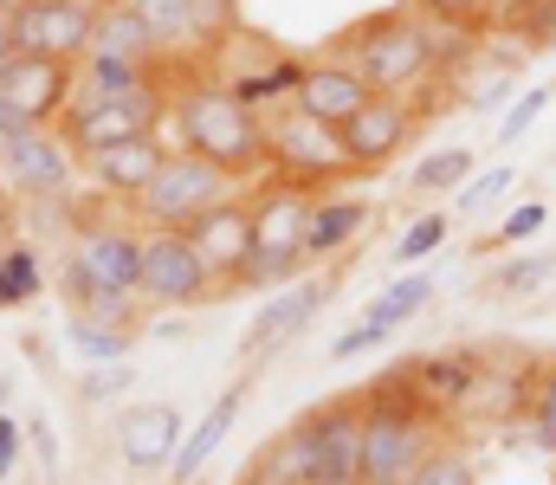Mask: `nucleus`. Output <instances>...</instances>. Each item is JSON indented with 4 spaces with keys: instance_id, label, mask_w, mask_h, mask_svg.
Masks as SVG:
<instances>
[{
    "instance_id": "a19ab883",
    "label": "nucleus",
    "mask_w": 556,
    "mask_h": 485,
    "mask_svg": "<svg viewBox=\"0 0 556 485\" xmlns=\"http://www.w3.org/2000/svg\"><path fill=\"white\" fill-rule=\"evenodd\" d=\"M505 188H511V168L498 162V168H485V175H472V181H466V188H459L453 201H459V214H479V207H492V201H498Z\"/></svg>"
},
{
    "instance_id": "c9c22d12",
    "label": "nucleus",
    "mask_w": 556,
    "mask_h": 485,
    "mask_svg": "<svg viewBox=\"0 0 556 485\" xmlns=\"http://www.w3.org/2000/svg\"><path fill=\"white\" fill-rule=\"evenodd\" d=\"M556 272V259H511L492 272V298H518V292H538L544 279Z\"/></svg>"
},
{
    "instance_id": "7c9ffc66",
    "label": "nucleus",
    "mask_w": 556,
    "mask_h": 485,
    "mask_svg": "<svg viewBox=\"0 0 556 485\" xmlns=\"http://www.w3.org/2000/svg\"><path fill=\"white\" fill-rule=\"evenodd\" d=\"M46 292V272H39V253L33 246H7L0 253V311H20Z\"/></svg>"
},
{
    "instance_id": "a18cd8bd",
    "label": "nucleus",
    "mask_w": 556,
    "mask_h": 485,
    "mask_svg": "<svg viewBox=\"0 0 556 485\" xmlns=\"http://www.w3.org/2000/svg\"><path fill=\"white\" fill-rule=\"evenodd\" d=\"M33 447H39L46 467H59V447H52V427H46V421H33Z\"/></svg>"
},
{
    "instance_id": "a211bd4d",
    "label": "nucleus",
    "mask_w": 556,
    "mask_h": 485,
    "mask_svg": "<svg viewBox=\"0 0 556 485\" xmlns=\"http://www.w3.org/2000/svg\"><path fill=\"white\" fill-rule=\"evenodd\" d=\"M175 156L168 143H162V130L155 137H130V143H117V150H98V156H85L91 168V181L104 188V194H124V201H137L142 188L162 175V162Z\"/></svg>"
},
{
    "instance_id": "ea45409f",
    "label": "nucleus",
    "mask_w": 556,
    "mask_h": 485,
    "mask_svg": "<svg viewBox=\"0 0 556 485\" xmlns=\"http://www.w3.org/2000/svg\"><path fill=\"white\" fill-rule=\"evenodd\" d=\"M130 382H137L130 362H91V375L78 388H85V401H117V395H130Z\"/></svg>"
},
{
    "instance_id": "cd10ccee",
    "label": "nucleus",
    "mask_w": 556,
    "mask_h": 485,
    "mask_svg": "<svg viewBox=\"0 0 556 485\" xmlns=\"http://www.w3.org/2000/svg\"><path fill=\"white\" fill-rule=\"evenodd\" d=\"M304 266H311V259H304V246H260V240H253V253H247V266H240L233 292H273V285H291Z\"/></svg>"
},
{
    "instance_id": "bb28decb",
    "label": "nucleus",
    "mask_w": 556,
    "mask_h": 485,
    "mask_svg": "<svg viewBox=\"0 0 556 485\" xmlns=\"http://www.w3.org/2000/svg\"><path fill=\"white\" fill-rule=\"evenodd\" d=\"M408 7L453 39H485L498 26V0H408Z\"/></svg>"
},
{
    "instance_id": "b1692460",
    "label": "nucleus",
    "mask_w": 556,
    "mask_h": 485,
    "mask_svg": "<svg viewBox=\"0 0 556 485\" xmlns=\"http://www.w3.org/2000/svg\"><path fill=\"white\" fill-rule=\"evenodd\" d=\"M91 52H111V59H137V65H162L168 52H162V39L142 26L137 13H130V0H117V7H104V20H98V39H91Z\"/></svg>"
},
{
    "instance_id": "37998d69",
    "label": "nucleus",
    "mask_w": 556,
    "mask_h": 485,
    "mask_svg": "<svg viewBox=\"0 0 556 485\" xmlns=\"http://www.w3.org/2000/svg\"><path fill=\"white\" fill-rule=\"evenodd\" d=\"M376 343H389V330H376V323H350L324 356H330V362H350V356H363V349H376Z\"/></svg>"
},
{
    "instance_id": "4c0bfd02",
    "label": "nucleus",
    "mask_w": 556,
    "mask_h": 485,
    "mask_svg": "<svg viewBox=\"0 0 556 485\" xmlns=\"http://www.w3.org/2000/svg\"><path fill=\"white\" fill-rule=\"evenodd\" d=\"M408 485H479V473H472V460H466L459 447H440V454H433Z\"/></svg>"
},
{
    "instance_id": "393cba45",
    "label": "nucleus",
    "mask_w": 556,
    "mask_h": 485,
    "mask_svg": "<svg viewBox=\"0 0 556 485\" xmlns=\"http://www.w3.org/2000/svg\"><path fill=\"white\" fill-rule=\"evenodd\" d=\"M227 39H240V0H188V52L201 65H214V52H227Z\"/></svg>"
},
{
    "instance_id": "7ed1b4c3",
    "label": "nucleus",
    "mask_w": 556,
    "mask_h": 485,
    "mask_svg": "<svg viewBox=\"0 0 556 485\" xmlns=\"http://www.w3.org/2000/svg\"><path fill=\"white\" fill-rule=\"evenodd\" d=\"M363 485H408L446 447V414L408 382L402 362L363 388Z\"/></svg>"
},
{
    "instance_id": "ddd939ff",
    "label": "nucleus",
    "mask_w": 556,
    "mask_h": 485,
    "mask_svg": "<svg viewBox=\"0 0 556 485\" xmlns=\"http://www.w3.org/2000/svg\"><path fill=\"white\" fill-rule=\"evenodd\" d=\"M137 272H142V233H130V227H85L72 259H65V279L111 285V292H137Z\"/></svg>"
},
{
    "instance_id": "473e14b6",
    "label": "nucleus",
    "mask_w": 556,
    "mask_h": 485,
    "mask_svg": "<svg viewBox=\"0 0 556 485\" xmlns=\"http://www.w3.org/2000/svg\"><path fill=\"white\" fill-rule=\"evenodd\" d=\"M130 13H137L155 39H162V52H168V59H181V52H188V0H130Z\"/></svg>"
},
{
    "instance_id": "1a4fd4ad",
    "label": "nucleus",
    "mask_w": 556,
    "mask_h": 485,
    "mask_svg": "<svg viewBox=\"0 0 556 485\" xmlns=\"http://www.w3.org/2000/svg\"><path fill=\"white\" fill-rule=\"evenodd\" d=\"M227 194H233V181H227L214 162H201V156H188V150H175V156L162 162V175L142 188L130 207H137L142 227H175V233H181L188 220H201V214H207L214 201H227Z\"/></svg>"
},
{
    "instance_id": "9b49d317",
    "label": "nucleus",
    "mask_w": 556,
    "mask_h": 485,
    "mask_svg": "<svg viewBox=\"0 0 556 485\" xmlns=\"http://www.w3.org/2000/svg\"><path fill=\"white\" fill-rule=\"evenodd\" d=\"M78 98V65L65 59H39V52H13L0 65V111H13L33 130H52Z\"/></svg>"
},
{
    "instance_id": "de8ad7c7",
    "label": "nucleus",
    "mask_w": 556,
    "mask_h": 485,
    "mask_svg": "<svg viewBox=\"0 0 556 485\" xmlns=\"http://www.w3.org/2000/svg\"><path fill=\"white\" fill-rule=\"evenodd\" d=\"M7 401H13V382H7V375H0V414H7Z\"/></svg>"
},
{
    "instance_id": "9d476101",
    "label": "nucleus",
    "mask_w": 556,
    "mask_h": 485,
    "mask_svg": "<svg viewBox=\"0 0 556 485\" xmlns=\"http://www.w3.org/2000/svg\"><path fill=\"white\" fill-rule=\"evenodd\" d=\"M440 85V78H433ZM427 91V85H420ZM433 117V104H420L415 91H395V98H369L350 124H343V156L356 162V175H376L402 156L420 137V124Z\"/></svg>"
},
{
    "instance_id": "e433bc0d",
    "label": "nucleus",
    "mask_w": 556,
    "mask_h": 485,
    "mask_svg": "<svg viewBox=\"0 0 556 485\" xmlns=\"http://www.w3.org/2000/svg\"><path fill=\"white\" fill-rule=\"evenodd\" d=\"M551 98H556V78H551V85H531V91H525V98L505 111V124H498V143H518V137H525V130H531V124L551 111Z\"/></svg>"
},
{
    "instance_id": "4468645a",
    "label": "nucleus",
    "mask_w": 556,
    "mask_h": 485,
    "mask_svg": "<svg viewBox=\"0 0 556 485\" xmlns=\"http://www.w3.org/2000/svg\"><path fill=\"white\" fill-rule=\"evenodd\" d=\"M117 454L130 473H168L181 454V414L168 401H137L117 414Z\"/></svg>"
},
{
    "instance_id": "f03ea898",
    "label": "nucleus",
    "mask_w": 556,
    "mask_h": 485,
    "mask_svg": "<svg viewBox=\"0 0 556 485\" xmlns=\"http://www.w3.org/2000/svg\"><path fill=\"white\" fill-rule=\"evenodd\" d=\"M168 130L175 150L214 162L227 181H247L266 168V130L260 111H247L207 65H181L175 59V91H168Z\"/></svg>"
},
{
    "instance_id": "2f4dec72",
    "label": "nucleus",
    "mask_w": 556,
    "mask_h": 485,
    "mask_svg": "<svg viewBox=\"0 0 556 485\" xmlns=\"http://www.w3.org/2000/svg\"><path fill=\"white\" fill-rule=\"evenodd\" d=\"M415 194H459L472 181V150H433V156L415 162Z\"/></svg>"
},
{
    "instance_id": "f3484780",
    "label": "nucleus",
    "mask_w": 556,
    "mask_h": 485,
    "mask_svg": "<svg viewBox=\"0 0 556 485\" xmlns=\"http://www.w3.org/2000/svg\"><path fill=\"white\" fill-rule=\"evenodd\" d=\"M72 168H78V156L65 150L59 130H26V137L7 143V181L20 194H65L72 188Z\"/></svg>"
},
{
    "instance_id": "4be33fe9",
    "label": "nucleus",
    "mask_w": 556,
    "mask_h": 485,
    "mask_svg": "<svg viewBox=\"0 0 556 485\" xmlns=\"http://www.w3.org/2000/svg\"><path fill=\"white\" fill-rule=\"evenodd\" d=\"M369 227V201H317L311 207V227H304V259H337L343 246H356Z\"/></svg>"
},
{
    "instance_id": "a878e982",
    "label": "nucleus",
    "mask_w": 556,
    "mask_h": 485,
    "mask_svg": "<svg viewBox=\"0 0 556 485\" xmlns=\"http://www.w3.org/2000/svg\"><path fill=\"white\" fill-rule=\"evenodd\" d=\"M72 292V318H91V323H111V330H142V298L137 292H111V285H85V279H65Z\"/></svg>"
},
{
    "instance_id": "412c9836",
    "label": "nucleus",
    "mask_w": 556,
    "mask_h": 485,
    "mask_svg": "<svg viewBox=\"0 0 556 485\" xmlns=\"http://www.w3.org/2000/svg\"><path fill=\"white\" fill-rule=\"evenodd\" d=\"M240 408H247V388H227L207 414H201V427L181 441V454H175V467H168V485H188V480H201V467L220 454V441H227V427L240 421Z\"/></svg>"
},
{
    "instance_id": "09e8293b",
    "label": "nucleus",
    "mask_w": 556,
    "mask_h": 485,
    "mask_svg": "<svg viewBox=\"0 0 556 485\" xmlns=\"http://www.w3.org/2000/svg\"><path fill=\"white\" fill-rule=\"evenodd\" d=\"M0 207H7V181H0Z\"/></svg>"
},
{
    "instance_id": "8fccbe9b",
    "label": "nucleus",
    "mask_w": 556,
    "mask_h": 485,
    "mask_svg": "<svg viewBox=\"0 0 556 485\" xmlns=\"http://www.w3.org/2000/svg\"><path fill=\"white\" fill-rule=\"evenodd\" d=\"M104 7H117V0H104Z\"/></svg>"
},
{
    "instance_id": "423d86ee",
    "label": "nucleus",
    "mask_w": 556,
    "mask_h": 485,
    "mask_svg": "<svg viewBox=\"0 0 556 485\" xmlns=\"http://www.w3.org/2000/svg\"><path fill=\"white\" fill-rule=\"evenodd\" d=\"M363 388L330 395L298 414L304 454H311V485H363Z\"/></svg>"
},
{
    "instance_id": "6ab92c4d",
    "label": "nucleus",
    "mask_w": 556,
    "mask_h": 485,
    "mask_svg": "<svg viewBox=\"0 0 556 485\" xmlns=\"http://www.w3.org/2000/svg\"><path fill=\"white\" fill-rule=\"evenodd\" d=\"M402 369H408V382H415L440 414H459L472 401L479 375H485V356L479 349H440V356H420V362H402Z\"/></svg>"
},
{
    "instance_id": "6e6552de",
    "label": "nucleus",
    "mask_w": 556,
    "mask_h": 485,
    "mask_svg": "<svg viewBox=\"0 0 556 485\" xmlns=\"http://www.w3.org/2000/svg\"><path fill=\"white\" fill-rule=\"evenodd\" d=\"M214 292H220V285H214V272L201 266V253L188 246V233H175V227H149V233H142V272H137L142 305L194 311V305H207Z\"/></svg>"
},
{
    "instance_id": "39448f33",
    "label": "nucleus",
    "mask_w": 556,
    "mask_h": 485,
    "mask_svg": "<svg viewBox=\"0 0 556 485\" xmlns=\"http://www.w3.org/2000/svg\"><path fill=\"white\" fill-rule=\"evenodd\" d=\"M168 91L175 85H149V91H78L72 111L59 117V137L65 150L85 162L98 150H117L130 137H155L162 117H168Z\"/></svg>"
},
{
    "instance_id": "c85d7f7f",
    "label": "nucleus",
    "mask_w": 556,
    "mask_h": 485,
    "mask_svg": "<svg viewBox=\"0 0 556 485\" xmlns=\"http://www.w3.org/2000/svg\"><path fill=\"white\" fill-rule=\"evenodd\" d=\"M492 33H511L525 52H544V46H556V0H498Z\"/></svg>"
},
{
    "instance_id": "f8f14e48",
    "label": "nucleus",
    "mask_w": 556,
    "mask_h": 485,
    "mask_svg": "<svg viewBox=\"0 0 556 485\" xmlns=\"http://www.w3.org/2000/svg\"><path fill=\"white\" fill-rule=\"evenodd\" d=\"M181 233H188V246L201 253V266L214 272V285L233 292L240 266H247V253H253V201L227 194V201H214L201 220H188Z\"/></svg>"
},
{
    "instance_id": "c03bdc74",
    "label": "nucleus",
    "mask_w": 556,
    "mask_h": 485,
    "mask_svg": "<svg viewBox=\"0 0 556 485\" xmlns=\"http://www.w3.org/2000/svg\"><path fill=\"white\" fill-rule=\"evenodd\" d=\"M13 467H20V421H13V414H0V485H7Z\"/></svg>"
},
{
    "instance_id": "49530a36",
    "label": "nucleus",
    "mask_w": 556,
    "mask_h": 485,
    "mask_svg": "<svg viewBox=\"0 0 556 485\" xmlns=\"http://www.w3.org/2000/svg\"><path fill=\"white\" fill-rule=\"evenodd\" d=\"M13 59V33H7V0H0V65Z\"/></svg>"
},
{
    "instance_id": "2eb2a0df",
    "label": "nucleus",
    "mask_w": 556,
    "mask_h": 485,
    "mask_svg": "<svg viewBox=\"0 0 556 485\" xmlns=\"http://www.w3.org/2000/svg\"><path fill=\"white\" fill-rule=\"evenodd\" d=\"M337 298V279H298V285H285V298H266V311L247 323V336H240V356H273L285 336H298L304 323L317 318L324 305Z\"/></svg>"
},
{
    "instance_id": "72a5a7b5",
    "label": "nucleus",
    "mask_w": 556,
    "mask_h": 485,
    "mask_svg": "<svg viewBox=\"0 0 556 485\" xmlns=\"http://www.w3.org/2000/svg\"><path fill=\"white\" fill-rule=\"evenodd\" d=\"M65 336H72V349L85 356V362H124L130 356V330H111V323H91V318H72L65 323Z\"/></svg>"
},
{
    "instance_id": "f704fd0d",
    "label": "nucleus",
    "mask_w": 556,
    "mask_h": 485,
    "mask_svg": "<svg viewBox=\"0 0 556 485\" xmlns=\"http://www.w3.org/2000/svg\"><path fill=\"white\" fill-rule=\"evenodd\" d=\"M531 441L556 454V362H538V375H531Z\"/></svg>"
},
{
    "instance_id": "dca6fc26",
    "label": "nucleus",
    "mask_w": 556,
    "mask_h": 485,
    "mask_svg": "<svg viewBox=\"0 0 556 485\" xmlns=\"http://www.w3.org/2000/svg\"><path fill=\"white\" fill-rule=\"evenodd\" d=\"M369 98H376V91H369V85H363V78H356L343 59H324V52L304 65V85L291 91V104H298L304 117L330 124V130H343V124H350V117H356Z\"/></svg>"
},
{
    "instance_id": "aec40b11",
    "label": "nucleus",
    "mask_w": 556,
    "mask_h": 485,
    "mask_svg": "<svg viewBox=\"0 0 556 485\" xmlns=\"http://www.w3.org/2000/svg\"><path fill=\"white\" fill-rule=\"evenodd\" d=\"M324 194L311 188H291V181H273L260 201H253V240L260 246H304V227H311V207Z\"/></svg>"
},
{
    "instance_id": "f257e3e1",
    "label": "nucleus",
    "mask_w": 556,
    "mask_h": 485,
    "mask_svg": "<svg viewBox=\"0 0 556 485\" xmlns=\"http://www.w3.org/2000/svg\"><path fill=\"white\" fill-rule=\"evenodd\" d=\"M459 46H466V39L440 33L433 20H420L415 7L402 0V7H382V13H369V20H350V26L330 39L324 59H343L376 98H395V91H420V85L446 78V65L459 59Z\"/></svg>"
},
{
    "instance_id": "c756f323",
    "label": "nucleus",
    "mask_w": 556,
    "mask_h": 485,
    "mask_svg": "<svg viewBox=\"0 0 556 485\" xmlns=\"http://www.w3.org/2000/svg\"><path fill=\"white\" fill-rule=\"evenodd\" d=\"M427 298H433V279H427V272H408V279H395L382 298H369L363 323H376V330H389V336H395L408 318H420V305H427Z\"/></svg>"
},
{
    "instance_id": "79ce46f5",
    "label": "nucleus",
    "mask_w": 556,
    "mask_h": 485,
    "mask_svg": "<svg viewBox=\"0 0 556 485\" xmlns=\"http://www.w3.org/2000/svg\"><path fill=\"white\" fill-rule=\"evenodd\" d=\"M544 220H551V207H544V201H525V207H511V214H505V227H498V240H492V246H518V240H531Z\"/></svg>"
},
{
    "instance_id": "58836bf2",
    "label": "nucleus",
    "mask_w": 556,
    "mask_h": 485,
    "mask_svg": "<svg viewBox=\"0 0 556 485\" xmlns=\"http://www.w3.org/2000/svg\"><path fill=\"white\" fill-rule=\"evenodd\" d=\"M440 240H446V214H420L415 227L402 233V246H395V259H402V266H420L427 253H440Z\"/></svg>"
},
{
    "instance_id": "20e7f679",
    "label": "nucleus",
    "mask_w": 556,
    "mask_h": 485,
    "mask_svg": "<svg viewBox=\"0 0 556 485\" xmlns=\"http://www.w3.org/2000/svg\"><path fill=\"white\" fill-rule=\"evenodd\" d=\"M260 130H266V168H273V181H291V188L317 194V188H337V181L356 175V162L343 156V130L304 117L298 104L266 111Z\"/></svg>"
},
{
    "instance_id": "0eeeda50",
    "label": "nucleus",
    "mask_w": 556,
    "mask_h": 485,
    "mask_svg": "<svg viewBox=\"0 0 556 485\" xmlns=\"http://www.w3.org/2000/svg\"><path fill=\"white\" fill-rule=\"evenodd\" d=\"M104 0H7V33L13 52H39V59H65L78 65L98 39Z\"/></svg>"
},
{
    "instance_id": "5701e85b",
    "label": "nucleus",
    "mask_w": 556,
    "mask_h": 485,
    "mask_svg": "<svg viewBox=\"0 0 556 485\" xmlns=\"http://www.w3.org/2000/svg\"><path fill=\"white\" fill-rule=\"evenodd\" d=\"M240 485H311V454H304L298 421H291V427H278L273 441H260V454L247 460Z\"/></svg>"
}]
</instances>
